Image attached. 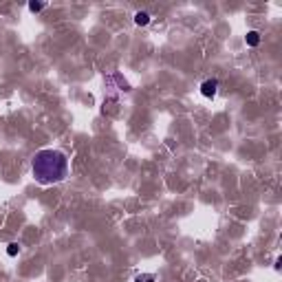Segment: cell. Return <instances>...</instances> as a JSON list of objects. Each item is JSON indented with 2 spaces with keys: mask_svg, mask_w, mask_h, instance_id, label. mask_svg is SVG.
Returning a JSON list of instances; mask_svg holds the SVG:
<instances>
[{
  "mask_svg": "<svg viewBox=\"0 0 282 282\" xmlns=\"http://www.w3.org/2000/svg\"><path fill=\"white\" fill-rule=\"evenodd\" d=\"M245 42H247V47H258V44H260V33L258 31H247V35H245Z\"/></svg>",
  "mask_w": 282,
  "mask_h": 282,
  "instance_id": "obj_4",
  "label": "cell"
},
{
  "mask_svg": "<svg viewBox=\"0 0 282 282\" xmlns=\"http://www.w3.org/2000/svg\"><path fill=\"white\" fill-rule=\"evenodd\" d=\"M44 7H47V2H29V11H31V13L42 11Z\"/></svg>",
  "mask_w": 282,
  "mask_h": 282,
  "instance_id": "obj_6",
  "label": "cell"
},
{
  "mask_svg": "<svg viewBox=\"0 0 282 282\" xmlns=\"http://www.w3.org/2000/svg\"><path fill=\"white\" fill-rule=\"evenodd\" d=\"M216 91H218V80H205L203 84H201V95L203 97H207V99H212L214 95H216Z\"/></svg>",
  "mask_w": 282,
  "mask_h": 282,
  "instance_id": "obj_2",
  "label": "cell"
},
{
  "mask_svg": "<svg viewBox=\"0 0 282 282\" xmlns=\"http://www.w3.org/2000/svg\"><path fill=\"white\" fill-rule=\"evenodd\" d=\"M31 172L40 186L62 183L69 177V157L60 150H53V148H44V150L35 152L31 161Z\"/></svg>",
  "mask_w": 282,
  "mask_h": 282,
  "instance_id": "obj_1",
  "label": "cell"
},
{
  "mask_svg": "<svg viewBox=\"0 0 282 282\" xmlns=\"http://www.w3.org/2000/svg\"><path fill=\"white\" fill-rule=\"evenodd\" d=\"M155 280H157L155 274H139V276H135V282H155Z\"/></svg>",
  "mask_w": 282,
  "mask_h": 282,
  "instance_id": "obj_5",
  "label": "cell"
},
{
  "mask_svg": "<svg viewBox=\"0 0 282 282\" xmlns=\"http://www.w3.org/2000/svg\"><path fill=\"white\" fill-rule=\"evenodd\" d=\"M18 251H20L18 243H9V245H7V254L11 256V258H13V256H16V254H18Z\"/></svg>",
  "mask_w": 282,
  "mask_h": 282,
  "instance_id": "obj_7",
  "label": "cell"
},
{
  "mask_svg": "<svg viewBox=\"0 0 282 282\" xmlns=\"http://www.w3.org/2000/svg\"><path fill=\"white\" fill-rule=\"evenodd\" d=\"M135 24L137 27H146V24H150V13L148 11H137L135 13Z\"/></svg>",
  "mask_w": 282,
  "mask_h": 282,
  "instance_id": "obj_3",
  "label": "cell"
}]
</instances>
